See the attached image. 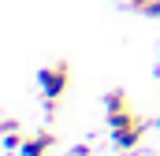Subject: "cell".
I'll list each match as a JSON object with an SVG mask.
<instances>
[{
    "label": "cell",
    "instance_id": "7",
    "mask_svg": "<svg viewBox=\"0 0 160 156\" xmlns=\"http://www.w3.org/2000/svg\"><path fill=\"white\" fill-rule=\"evenodd\" d=\"M75 156H93V145H86V141H82V145H75Z\"/></svg>",
    "mask_w": 160,
    "mask_h": 156
},
{
    "label": "cell",
    "instance_id": "5",
    "mask_svg": "<svg viewBox=\"0 0 160 156\" xmlns=\"http://www.w3.org/2000/svg\"><path fill=\"white\" fill-rule=\"evenodd\" d=\"M134 11H142V15H157L160 19V7H157V0H127Z\"/></svg>",
    "mask_w": 160,
    "mask_h": 156
},
{
    "label": "cell",
    "instance_id": "2",
    "mask_svg": "<svg viewBox=\"0 0 160 156\" xmlns=\"http://www.w3.org/2000/svg\"><path fill=\"white\" fill-rule=\"evenodd\" d=\"M38 85H41V93H45V100H60V97L67 93V85H71V67H67L63 60L41 67L38 71Z\"/></svg>",
    "mask_w": 160,
    "mask_h": 156
},
{
    "label": "cell",
    "instance_id": "3",
    "mask_svg": "<svg viewBox=\"0 0 160 156\" xmlns=\"http://www.w3.org/2000/svg\"><path fill=\"white\" fill-rule=\"evenodd\" d=\"M56 145V134L52 130H38V134H26V141H22V156H48V149Z\"/></svg>",
    "mask_w": 160,
    "mask_h": 156
},
{
    "label": "cell",
    "instance_id": "8",
    "mask_svg": "<svg viewBox=\"0 0 160 156\" xmlns=\"http://www.w3.org/2000/svg\"><path fill=\"white\" fill-rule=\"evenodd\" d=\"M153 126H157V130H160V119H157V123H153Z\"/></svg>",
    "mask_w": 160,
    "mask_h": 156
},
{
    "label": "cell",
    "instance_id": "4",
    "mask_svg": "<svg viewBox=\"0 0 160 156\" xmlns=\"http://www.w3.org/2000/svg\"><path fill=\"white\" fill-rule=\"evenodd\" d=\"M127 112H134V108H130V100H127V93H123V89H112V93L104 97V119H108V123H116V119L127 115Z\"/></svg>",
    "mask_w": 160,
    "mask_h": 156
},
{
    "label": "cell",
    "instance_id": "9",
    "mask_svg": "<svg viewBox=\"0 0 160 156\" xmlns=\"http://www.w3.org/2000/svg\"><path fill=\"white\" fill-rule=\"evenodd\" d=\"M157 7H160V0H157Z\"/></svg>",
    "mask_w": 160,
    "mask_h": 156
},
{
    "label": "cell",
    "instance_id": "1",
    "mask_svg": "<svg viewBox=\"0 0 160 156\" xmlns=\"http://www.w3.org/2000/svg\"><path fill=\"white\" fill-rule=\"evenodd\" d=\"M112 126V145L119 149V153H130V149H138L142 145V138H145V119L134 115V112H127V115H119L116 123H108Z\"/></svg>",
    "mask_w": 160,
    "mask_h": 156
},
{
    "label": "cell",
    "instance_id": "6",
    "mask_svg": "<svg viewBox=\"0 0 160 156\" xmlns=\"http://www.w3.org/2000/svg\"><path fill=\"white\" fill-rule=\"evenodd\" d=\"M0 130H4V134H22V130H19V119H4V123H0Z\"/></svg>",
    "mask_w": 160,
    "mask_h": 156
}]
</instances>
